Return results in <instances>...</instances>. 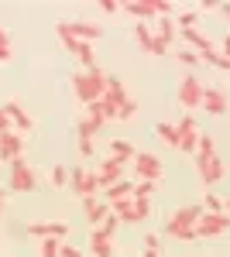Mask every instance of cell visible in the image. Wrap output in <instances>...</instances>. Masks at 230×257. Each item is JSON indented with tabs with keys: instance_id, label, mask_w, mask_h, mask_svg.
<instances>
[{
	"instance_id": "1",
	"label": "cell",
	"mask_w": 230,
	"mask_h": 257,
	"mask_svg": "<svg viewBox=\"0 0 230 257\" xmlns=\"http://www.w3.org/2000/svg\"><path fill=\"white\" fill-rule=\"evenodd\" d=\"M100 110H103L107 120H134L137 113V103L131 99L120 76H114V72H107V93L100 96Z\"/></svg>"
},
{
	"instance_id": "2",
	"label": "cell",
	"mask_w": 230,
	"mask_h": 257,
	"mask_svg": "<svg viewBox=\"0 0 230 257\" xmlns=\"http://www.w3.org/2000/svg\"><path fill=\"white\" fill-rule=\"evenodd\" d=\"M196 172H199V178H203V185L206 189H213L220 178H223V161H220V155H216V144H213V138H199V148H196Z\"/></svg>"
},
{
	"instance_id": "3",
	"label": "cell",
	"mask_w": 230,
	"mask_h": 257,
	"mask_svg": "<svg viewBox=\"0 0 230 257\" xmlns=\"http://www.w3.org/2000/svg\"><path fill=\"white\" fill-rule=\"evenodd\" d=\"M203 213H206L203 206H179L172 216H169V223H165V237L179 240V243L196 240V223H199Z\"/></svg>"
},
{
	"instance_id": "4",
	"label": "cell",
	"mask_w": 230,
	"mask_h": 257,
	"mask_svg": "<svg viewBox=\"0 0 230 257\" xmlns=\"http://www.w3.org/2000/svg\"><path fill=\"white\" fill-rule=\"evenodd\" d=\"M72 93L83 106L90 103H100V96L107 93V72L103 69H79L72 76Z\"/></svg>"
},
{
	"instance_id": "5",
	"label": "cell",
	"mask_w": 230,
	"mask_h": 257,
	"mask_svg": "<svg viewBox=\"0 0 230 257\" xmlns=\"http://www.w3.org/2000/svg\"><path fill=\"white\" fill-rule=\"evenodd\" d=\"M55 35H58V41L69 48V55L83 65V69H96V52H93V45L90 41H79V38H72L69 35V28H65V21H58L55 24Z\"/></svg>"
},
{
	"instance_id": "6",
	"label": "cell",
	"mask_w": 230,
	"mask_h": 257,
	"mask_svg": "<svg viewBox=\"0 0 230 257\" xmlns=\"http://www.w3.org/2000/svg\"><path fill=\"white\" fill-rule=\"evenodd\" d=\"M165 175V165L158 155L151 151H137L134 155V182H155L158 185V178Z\"/></svg>"
},
{
	"instance_id": "7",
	"label": "cell",
	"mask_w": 230,
	"mask_h": 257,
	"mask_svg": "<svg viewBox=\"0 0 230 257\" xmlns=\"http://www.w3.org/2000/svg\"><path fill=\"white\" fill-rule=\"evenodd\" d=\"M203 79L189 72V76H182L179 82V89H175V99H179V106H186V110H196V106H203Z\"/></svg>"
},
{
	"instance_id": "8",
	"label": "cell",
	"mask_w": 230,
	"mask_h": 257,
	"mask_svg": "<svg viewBox=\"0 0 230 257\" xmlns=\"http://www.w3.org/2000/svg\"><path fill=\"white\" fill-rule=\"evenodd\" d=\"M227 230H230V216H227V213H203L199 223H196V240L223 237Z\"/></svg>"
},
{
	"instance_id": "9",
	"label": "cell",
	"mask_w": 230,
	"mask_h": 257,
	"mask_svg": "<svg viewBox=\"0 0 230 257\" xmlns=\"http://www.w3.org/2000/svg\"><path fill=\"white\" fill-rule=\"evenodd\" d=\"M7 185H11L14 192H35V189H38V175H35V168H28L24 158H18V161H11V178H7Z\"/></svg>"
},
{
	"instance_id": "10",
	"label": "cell",
	"mask_w": 230,
	"mask_h": 257,
	"mask_svg": "<svg viewBox=\"0 0 230 257\" xmlns=\"http://www.w3.org/2000/svg\"><path fill=\"white\" fill-rule=\"evenodd\" d=\"M69 189H72L79 199H93L96 192H100L96 172L93 168H69Z\"/></svg>"
},
{
	"instance_id": "11",
	"label": "cell",
	"mask_w": 230,
	"mask_h": 257,
	"mask_svg": "<svg viewBox=\"0 0 230 257\" xmlns=\"http://www.w3.org/2000/svg\"><path fill=\"white\" fill-rule=\"evenodd\" d=\"M175 131H179V151H186V155H192L196 148H199V127H196V120H192V113H186V117L175 123Z\"/></svg>"
},
{
	"instance_id": "12",
	"label": "cell",
	"mask_w": 230,
	"mask_h": 257,
	"mask_svg": "<svg viewBox=\"0 0 230 257\" xmlns=\"http://www.w3.org/2000/svg\"><path fill=\"white\" fill-rule=\"evenodd\" d=\"M93 172H96V182H100V192H103V189H110V185H117L124 178V165L107 155V158H100V165H96Z\"/></svg>"
},
{
	"instance_id": "13",
	"label": "cell",
	"mask_w": 230,
	"mask_h": 257,
	"mask_svg": "<svg viewBox=\"0 0 230 257\" xmlns=\"http://www.w3.org/2000/svg\"><path fill=\"white\" fill-rule=\"evenodd\" d=\"M28 237H38V240H65L69 237V223L65 219H52V223H28Z\"/></svg>"
},
{
	"instance_id": "14",
	"label": "cell",
	"mask_w": 230,
	"mask_h": 257,
	"mask_svg": "<svg viewBox=\"0 0 230 257\" xmlns=\"http://www.w3.org/2000/svg\"><path fill=\"white\" fill-rule=\"evenodd\" d=\"M120 11L148 24V21L158 18V0H131V4H120Z\"/></svg>"
},
{
	"instance_id": "15",
	"label": "cell",
	"mask_w": 230,
	"mask_h": 257,
	"mask_svg": "<svg viewBox=\"0 0 230 257\" xmlns=\"http://www.w3.org/2000/svg\"><path fill=\"white\" fill-rule=\"evenodd\" d=\"M65 28H69V35H72V38L90 41V45L103 38V28H100V24H93V21H65Z\"/></svg>"
},
{
	"instance_id": "16",
	"label": "cell",
	"mask_w": 230,
	"mask_h": 257,
	"mask_svg": "<svg viewBox=\"0 0 230 257\" xmlns=\"http://www.w3.org/2000/svg\"><path fill=\"white\" fill-rule=\"evenodd\" d=\"M227 93L223 89H216V86H206L203 89V110L206 113H213V117H220V113H227Z\"/></svg>"
},
{
	"instance_id": "17",
	"label": "cell",
	"mask_w": 230,
	"mask_h": 257,
	"mask_svg": "<svg viewBox=\"0 0 230 257\" xmlns=\"http://www.w3.org/2000/svg\"><path fill=\"white\" fill-rule=\"evenodd\" d=\"M21 155H24V138H21L18 131L4 134L0 138V161H18Z\"/></svg>"
},
{
	"instance_id": "18",
	"label": "cell",
	"mask_w": 230,
	"mask_h": 257,
	"mask_svg": "<svg viewBox=\"0 0 230 257\" xmlns=\"http://www.w3.org/2000/svg\"><path fill=\"white\" fill-rule=\"evenodd\" d=\"M83 213H86V219L93 223V230H96V226H103V219L110 216V206L93 196V199H83Z\"/></svg>"
},
{
	"instance_id": "19",
	"label": "cell",
	"mask_w": 230,
	"mask_h": 257,
	"mask_svg": "<svg viewBox=\"0 0 230 257\" xmlns=\"http://www.w3.org/2000/svg\"><path fill=\"white\" fill-rule=\"evenodd\" d=\"M90 254L93 257H114V237H110L107 230L96 226L93 237H90Z\"/></svg>"
},
{
	"instance_id": "20",
	"label": "cell",
	"mask_w": 230,
	"mask_h": 257,
	"mask_svg": "<svg viewBox=\"0 0 230 257\" xmlns=\"http://www.w3.org/2000/svg\"><path fill=\"white\" fill-rule=\"evenodd\" d=\"M4 113H7V117H11V123H14V131H31V127H35V120L28 117V110H24V106H21V103H14V99H11V103H4Z\"/></svg>"
},
{
	"instance_id": "21",
	"label": "cell",
	"mask_w": 230,
	"mask_h": 257,
	"mask_svg": "<svg viewBox=\"0 0 230 257\" xmlns=\"http://www.w3.org/2000/svg\"><path fill=\"white\" fill-rule=\"evenodd\" d=\"M131 192H134V182H127V178H120L117 185H110V189H103V202H107V206H117V202H124V199H131Z\"/></svg>"
},
{
	"instance_id": "22",
	"label": "cell",
	"mask_w": 230,
	"mask_h": 257,
	"mask_svg": "<svg viewBox=\"0 0 230 257\" xmlns=\"http://www.w3.org/2000/svg\"><path fill=\"white\" fill-rule=\"evenodd\" d=\"M182 45H186V48H192L196 55H203V52H210V48H213V41L206 38L199 28H189V31H182Z\"/></svg>"
},
{
	"instance_id": "23",
	"label": "cell",
	"mask_w": 230,
	"mask_h": 257,
	"mask_svg": "<svg viewBox=\"0 0 230 257\" xmlns=\"http://www.w3.org/2000/svg\"><path fill=\"white\" fill-rule=\"evenodd\" d=\"M110 213H114L120 223H144V219H141V213H137V202H134V199H124V202L110 206Z\"/></svg>"
},
{
	"instance_id": "24",
	"label": "cell",
	"mask_w": 230,
	"mask_h": 257,
	"mask_svg": "<svg viewBox=\"0 0 230 257\" xmlns=\"http://www.w3.org/2000/svg\"><path fill=\"white\" fill-rule=\"evenodd\" d=\"M134 41H137V48H141V52L155 55V31H151V24L137 21V24H134Z\"/></svg>"
},
{
	"instance_id": "25",
	"label": "cell",
	"mask_w": 230,
	"mask_h": 257,
	"mask_svg": "<svg viewBox=\"0 0 230 257\" xmlns=\"http://www.w3.org/2000/svg\"><path fill=\"white\" fill-rule=\"evenodd\" d=\"M107 155H110V158H117V161H120V165H124V161H127V158L134 161V155H137V151H134V148H131V144H127V141H124V138H114V141H110V144H107Z\"/></svg>"
},
{
	"instance_id": "26",
	"label": "cell",
	"mask_w": 230,
	"mask_h": 257,
	"mask_svg": "<svg viewBox=\"0 0 230 257\" xmlns=\"http://www.w3.org/2000/svg\"><path fill=\"white\" fill-rule=\"evenodd\" d=\"M155 38H162L169 48H172V41H175V18H155Z\"/></svg>"
},
{
	"instance_id": "27",
	"label": "cell",
	"mask_w": 230,
	"mask_h": 257,
	"mask_svg": "<svg viewBox=\"0 0 230 257\" xmlns=\"http://www.w3.org/2000/svg\"><path fill=\"white\" fill-rule=\"evenodd\" d=\"M155 138H158V141H165L169 148H179V131H175V123H169V120L155 123Z\"/></svg>"
},
{
	"instance_id": "28",
	"label": "cell",
	"mask_w": 230,
	"mask_h": 257,
	"mask_svg": "<svg viewBox=\"0 0 230 257\" xmlns=\"http://www.w3.org/2000/svg\"><path fill=\"white\" fill-rule=\"evenodd\" d=\"M14 59V48H11V35H7V28L0 24V62H11Z\"/></svg>"
},
{
	"instance_id": "29",
	"label": "cell",
	"mask_w": 230,
	"mask_h": 257,
	"mask_svg": "<svg viewBox=\"0 0 230 257\" xmlns=\"http://www.w3.org/2000/svg\"><path fill=\"white\" fill-rule=\"evenodd\" d=\"M41 257H62V240H55V237H48V240H41V250H38Z\"/></svg>"
},
{
	"instance_id": "30",
	"label": "cell",
	"mask_w": 230,
	"mask_h": 257,
	"mask_svg": "<svg viewBox=\"0 0 230 257\" xmlns=\"http://www.w3.org/2000/svg\"><path fill=\"white\" fill-rule=\"evenodd\" d=\"M199 59H203V62H210V65H220V69H230V59L223 55V52H216V48H210V52H203Z\"/></svg>"
},
{
	"instance_id": "31",
	"label": "cell",
	"mask_w": 230,
	"mask_h": 257,
	"mask_svg": "<svg viewBox=\"0 0 230 257\" xmlns=\"http://www.w3.org/2000/svg\"><path fill=\"white\" fill-rule=\"evenodd\" d=\"M175 24H179L182 31H189V28H196V24H199V11H182V14L175 18Z\"/></svg>"
},
{
	"instance_id": "32",
	"label": "cell",
	"mask_w": 230,
	"mask_h": 257,
	"mask_svg": "<svg viewBox=\"0 0 230 257\" xmlns=\"http://www.w3.org/2000/svg\"><path fill=\"white\" fill-rule=\"evenodd\" d=\"M203 209H206V213H223V199L210 189V192H206V199H203Z\"/></svg>"
},
{
	"instance_id": "33",
	"label": "cell",
	"mask_w": 230,
	"mask_h": 257,
	"mask_svg": "<svg viewBox=\"0 0 230 257\" xmlns=\"http://www.w3.org/2000/svg\"><path fill=\"white\" fill-rule=\"evenodd\" d=\"M175 59L182 62V65H189V69H196V65H199V55H196V52H192V48H179V52H175Z\"/></svg>"
},
{
	"instance_id": "34",
	"label": "cell",
	"mask_w": 230,
	"mask_h": 257,
	"mask_svg": "<svg viewBox=\"0 0 230 257\" xmlns=\"http://www.w3.org/2000/svg\"><path fill=\"white\" fill-rule=\"evenodd\" d=\"M48 178H52V185H55V189H62V185H69V168H65V165H55Z\"/></svg>"
},
{
	"instance_id": "35",
	"label": "cell",
	"mask_w": 230,
	"mask_h": 257,
	"mask_svg": "<svg viewBox=\"0 0 230 257\" xmlns=\"http://www.w3.org/2000/svg\"><path fill=\"white\" fill-rule=\"evenodd\" d=\"M155 189H158L155 182H134V192H131V196H134V199H151Z\"/></svg>"
},
{
	"instance_id": "36",
	"label": "cell",
	"mask_w": 230,
	"mask_h": 257,
	"mask_svg": "<svg viewBox=\"0 0 230 257\" xmlns=\"http://www.w3.org/2000/svg\"><path fill=\"white\" fill-rule=\"evenodd\" d=\"M79 155H83V158H93L96 144H93V141H86V138H79Z\"/></svg>"
},
{
	"instance_id": "37",
	"label": "cell",
	"mask_w": 230,
	"mask_h": 257,
	"mask_svg": "<svg viewBox=\"0 0 230 257\" xmlns=\"http://www.w3.org/2000/svg\"><path fill=\"white\" fill-rule=\"evenodd\" d=\"M117 226H120V219H117L114 213H110V216L103 219V226H100V230H107V233H110V237H114V233H117Z\"/></svg>"
},
{
	"instance_id": "38",
	"label": "cell",
	"mask_w": 230,
	"mask_h": 257,
	"mask_svg": "<svg viewBox=\"0 0 230 257\" xmlns=\"http://www.w3.org/2000/svg\"><path fill=\"white\" fill-rule=\"evenodd\" d=\"M11 131H14V123H11V117H7V113H4V106H0V138H4V134H11Z\"/></svg>"
},
{
	"instance_id": "39",
	"label": "cell",
	"mask_w": 230,
	"mask_h": 257,
	"mask_svg": "<svg viewBox=\"0 0 230 257\" xmlns=\"http://www.w3.org/2000/svg\"><path fill=\"white\" fill-rule=\"evenodd\" d=\"M100 11H103V14H117L120 4H117V0H100Z\"/></svg>"
},
{
	"instance_id": "40",
	"label": "cell",
	"mask_w": 230,
	"mask_h": 257,
	"mask_svg": "<svg viewBox=\"0 0 230 257\" xmlns=\"http://www.w3.org/2000/svg\"><path fill=\"white\" fill-rule=\"evenodd\" d=\"M158 243H162L158 233H148V237H144V250H158Z\"/></svg>"
},
{
	"instance_id": "41",
	"label": "cell",
	"mask_w": 230,
	"mask_h": 257,
	"mask_svg": "<svg viewBox=\"0 0 230 257\" xmlns=\"http://www.w3.org/2000/svg\"><path fill=\"white\" fill-rule=\"evenodd\" d=\"M62 257H83V254H79L72 243H65V240H62Z\"/></svg>"
},
{
	"instance_id": "42",
	"label": "cell",
	"mask_w": 230,
	"mask_h": 257,
	"mask_svg": "<svg viewBox=\"0 0 230 257\" xmlns=\"http://www.w3.org/2000/svg\"><path fill=\"white\" fill-rule=\"evenodd\" d=\"M220 52H223V55L230 59V35H223V48H220Z\"/></svg>"
},
{
	"instance_id": "43",
	"label": "cell",
	"mask_w": 230,
	"mask_h": 257,
	"mask_svg": "<svg viewBox=\"0 0 230 257\" xmlns=\"http://www.w3.org/2000/svg\"><path fill=\"white\" fill-rule=\"evenodd\" d=\"M223 213H227V216H230V196L223 199Z\"/></svg>"
},
{
	"instance_id": "44",
	"label": "cell",
	"mask_w": 230,
	"mask_h": 257,
	"mask_svg": "<svg viewBox=\"0 0 230 257\" xmlns=\"http://www.w3.org/2000/svg\"><path fill=\"white\" fill-rule=\"evenodd\" d=\"M4 202H7V189H0V206H4Z\"/></svg>"
},
{
	"instance_id": "45",
	"label": "cell",
	"mask_w": 230,
	"mask_h": 257,
	"mask_svg": "<svg viewBox=\"0 0 230 257\" xmlns=\"http://www.w3.org/2000/svg\"><path fill=\"white\" fill-rule=\"evenodd\" d=\"M144 257H162V254H158V250H144Z\"/></svg>"
},
{
	"instance_id": "46",
	"label": "cell",
	"mask_w": 230,
	"mask_h": 257,
	"mask_svg": "<svg viewBox=\"0 0 230 257\" xmlns=\"http://www.w3.org/2000/svg\"><path fill=\"white\" fill-rule=\"evenodd\" d=\"M220 11H223V14H227V18H230V4H223V7H220Z\"/></svg>"
},
{
	"instance_id": "47",
	"label": "cell",
	"mask_w": 230,
	"mask_h": 257,
	"mask_svg": "<svg viewBox=\"0 0 230 257\" xmlns=\"http://www.w3.org/2000/svg\"><path fill=\"white\" fill-rule=\"evenodd\" d=\"M0 213H4V206H0Z\"/></svg>"
}]
</instances>
